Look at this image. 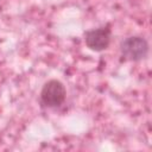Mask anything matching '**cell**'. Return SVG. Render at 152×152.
<instances>
[{"instance_id": "obj_1", "label": "cell", "mask_w": 152, "mask_h": 152, "mask_svg": "<svg viewBox=\"0 0 152 152\" xmlns=\"http://www.w3.org/2000/svg\"><path fill=\"white\" fill-rule=\"evenodd\" d=\"M65 95H66V91L63 83L58 80H50L42 88L40 102L45 107L56 108L64 102Z\"/></svg>"}, {"instance_id": "obj_2", "label": "cell", "mask_w": 152, "mask_h": 152, "mask_svg": "<svg viewBox=\"0 0 152 152\" xmlns=\"http://www.w3.org/2000/svg\"><path fill=\"white\" fill-rule=\"evenodd\" d=\"M121 55L129 61H141L147 56L148 44L139 36H131L125 38L120 44Z\"/></svg>"}, {"instance_id": "obj_3", "label": "cell", "mask_w": 152, "mask_h": 152, "mask_svg": "<svg viewBox=\"0 0 152 152\" xmlns=\"http://www.w3.org/2000/svg\"><path fill=\"white\" fill-rule=\"evenodd\" d=\"M84 42L93 51L106 50L110 43V28L108 26H102L87 31L84 34Z\"/></svg>"}]
</instances>
